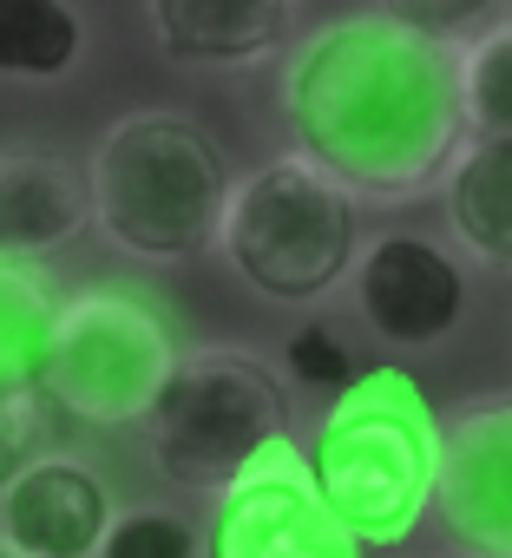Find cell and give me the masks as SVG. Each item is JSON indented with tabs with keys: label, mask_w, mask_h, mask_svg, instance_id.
Masks as SVG:
<instances>
[{
	"label": "cell",
	"mask_w": 512,
	"mask_h": 558,
	"mask_svg": "<svg viewBox=\"0 0 512 558\" xmlns=\"http://www.w3.org/2000/svg\"><path fill=\"white\" fill-rule=\"evenodd\" d=\"M112 519V486L66 453L34 460L0 493V545L14 558H99Z\"/></svg>",
	"instance_id": "30bf717a"
},
{
	"label": "cell",
	"mask_w": 512,
	"mask_h": 558,
	"mask_svg": "<svg viewBox=\"0 0 512 558\" xmlns=\"http://www.w3.org/2000/svg\"><path fill=\"white\" fill-rule=\"evenodd\" d=\"M99 558H204V538L184 512L171 506H138V512H119Z\"/></svg>",
	"instance_id": "ac0fdd59"
},
{
	"label": "cell",
	"mask_w": 512,
	"mask_h": 558,
	"mask_svg": "<svg viewBox=\"0 0 512 558\" xmlns=\"http://www.w3.org/2000/svg\"><path fill=\"white\" fill-rule=\"evenodd\" d=\"M283 362H290V381H303V388H316V395H336V401L368 375V368L355 362V349H349L329 323H303V329L290 336Z\"/></svg>",
	"instance_id": "d6986e66"
},
{
	"label": "cell",
	"mask_w": 512,
	"mask_h": 558,
	"mask_svg": "<svg viewBox=\"0 0 512 558\" xmlns=\"http://www.w3.org/2000/svg\"><path fill=\"white\" fill-rule=\"evenodd\" d=\"M93 223L86 165L66 151H0V256L40 263Z\"/></svg>",
	"instance_id": "8fae6325"
},
{
	"label": "cell",
	"mask_w": 512,
	"mask_h": 558,
	"mask_svg": "<svg viewBox=\"0 0 512 558\" xmlns=\"http://www.w3.org/2000/svg\"><path fill=\"white\" fill-rule=\"evenodd\" d=\"M217 243L256 296L309 310L342 276H355L362 223H355V197L322 165L283 151L230 191Z\"/></svg>",
	"instance_id": "277c9868"
},
{
	"label": "cell",
	"mask_w": 512,
	"mask_h": 558,
	"mask_svg": "<svg viewBox=\"0 0 512 558\" xmlns=\"http://www.w3.org/2000/svg\"><path fill=\"white\" fill-rule=\"evenodd\" d=\"M0 558H14V551H8V545H0Z\"/></svg>",
	"instance_id": "44dd1931"
},
{
	"label": "cell",
	"mask_w": 512,
	"mask_h": 558,
	"mask_svg": "<svg viewBox=\"0 0 512 558\" xmlns=\"http://www.w3.org/2000/svg\"><path fill=\"white\" fill-rule=\"evenodd\" d=\"M505 21H512V14H505Z\"/></svg>",
	"instance_id": "7402d4cb"
},
{
	"label": "cell",
	"mask_w": 512,
	"mask_h": 558,
	"mask_svg": "<svg viewBox=\"0 0 512 558\" xmlns=\"http://www.w3.org/2000/svg\"><path fill=\"white\" fill-rule=\"evenodd\" d=\"M499 8L505 0H375L381 21H394V27H407L434 47H453V53H466L479 34H492Z\"/></svg>",
	"instance_id": "e0dca14e"
},
{
	"label": "cell",
	"mask_w": 512,
	"mask_h": 558,
	"mask_svg": "<svg viewBox=\"0 0 512 558\" xmlns=\"http://www.w3.org/2000/svg\"><path fill=\"white\" fill-rule=\"evenodd\" d=\"M204 558H362V545L316 499L303 453L283 447L249 480L217 493L204 525Z\"/></svg>",
	"instance_id": "52a82bcc"
},
{
	"label": "cell",
	"mask_w": 512,
	"mask_h": 558,
	"mask_svg": "<svg viewBox=\"0 0 512 558\" xmlns=\"http://www.w3.org/2000/svg\"><path fill=\"white\" fill-rule=\"evenodd\" d=\"M178 362L184 349L158 303L132 290H86L53 316L40 395L86 427H145Z\"/></svg>",
	"instance_id": "8992f818"
},
{
	"label": "cell",
	"mask_w": 512,
	"mask_h": 558,
	"mask_svg": "<svg viewBox=\"0 0 512 558\" xmlns=\"http://www.w3.org/2000/svg\"><path fill=\"white\" fill-rule=\"evenodd\" d=\"M145 447L158 473L197 493H230L264 460L290 447V395L264 355L197 349L178 362L164 401L145 421Z\"/></svg>",
	"instance_id": "5b68a950"
},
{
	"label": "cell",
	"mask_w": 512,
	"mask_h": 558,
	"mask_svg": "<svg viewBox=\"0 0 512 558\" xmlns=\"http://www.w3.org/2000/svg\"><path fill=\"white\" fill-rule=\"evenodd\" d=\"M47 421H53L47 395H8L0 401V493H8L34 460H47Z\"/></svg>",
	"instance_id": "ffe728a7"
},
{
	"label": "cell",
	"mask_w": 512,
	"mask_h": 558,
	"mask_svg": "<svg viewBox=\"0 0 512 558\" xmlns=\"http://www.w3.org/2000/svg\"><path fill=\"white\" fill-rule=\"evenodd\" d=\"M53 290L34 263H8L0 256V401L8 395H40V362H47V336H53Z\"/></svg>",
	"instance_id": "5bb4252c"
},
{
	"label": "cell",
	"mask_w": 512,
	"mask_h": 558,
	"mask_svg": "<svg viewBox=\"0 0 512 558\" xmlns=\"http://www.w3.org/2000/svg\"><path fill=\"white\" fill-rule=\"evenodd\" d=\"M460 93L466 138H512V21H499L460 53Z\"/></svg>",
	"instance_id": "2e32d148"
},
{
	"label": "cell",
	"mask_w": 512,
	"mask_h": 558,
	"mask_svg": "<svg viewBox=\"0 0 512 558\" xmlns=\"http://www.w3.org/2000/svg\"><path fill=\"white\" fill-rule=\"evenodd\" d=\"M303 466L355 545H394L434 512L440 421L401 368H368L322 414Z\"/></svg>",
	"instance_id": "7a4b0ae2"
},
{
	"label": "cell",
	"mask_w": 512,
	"mask_h": 558,
	"mask_svg": "<svg viewBox=\"0 0 512 558\" xmlns=\"http://www.w3.org/2000/svg\"><path fill=\"white\" fill-rule=\"evenodd\" d=\"M434 519L466 558H512V395L440 421Z\"/></svg>",
	"instance_id": "ba28073f"
},
{
	"label": "cell",
	"mask_w": 512,
	"mask_h": 558,
	"mask_svg": "<svg viewBox=\"0 0 512 558\" xmlns=\"http://www.w3.org/2000/svg\"><path fill=\"white\" fill-rule=\"evenodd\" d=\"M296 0H151V34L191 66H249L290 47Z\"/></svg>",
	"instance_id": "7c38bea8"
},
{
	"label": "cell",
	"mask_w": 512,
	"mask_h": 558,
	"mask_svg": "<svg viewBox=\"0 0 512 558\" xmlns=\"http://www.w3.org/2000/svg\"><path fill=\"white\" fill-rule=\"evenodd\" d=\"M283 112L296 151L349 197H420L466 151L460 53L381 14H349L290 47Z\"/></svg>",
	"instance_id": "6da1fadb"
},
{
	"label": "cell",
	"mask_w": 512,
	"mask_h": 558,
	"mask_svg": "<svg viewBox=\"0 0 512 558\" xmlns=\"http://www.w3.org/2000/svg\"><path fill=\"white\" fill-rule=\"evenodd\" d=\"M355 310L394 349H434L466 316V269L453 250L414 230H388L355 263Z\"/></svg>",
	"instance_id": "9c48e42d"
},
{
	"label": "cell",
	"mask_w": 512,
	"mask_h": 558,
	"mask_svg": "<svg viewBox=\"0 0 512 558\" xmlns=\"http://www.w3.org/2000/svg\"><path fill=\"white\" fill-rule=\"evenodd\" d=\"M440 191L453 236L486 263H512V138H466Z\"/></svg>",
	"instance_id": "4fadbf2b"
},
{
	"label": "cell",
	"mask_w": 512,
	"mask_h": 558,
	"mask_svg": "<svg viewBox=\"0 0 512 558\" xmlns=\"http://www.w3.org/2000/svg\"><path fill=\"white\" fill-rule=\"evenodd\" d=\"M93 223L138 263H184L217 243L230 210L223 145L178 112H125L86 158Z\"/></svg>",
	"instance_id": "3957f363"
},
{
	"label": "cell",
	"mask_w": 512,
	"mask_h": 558,
	"mask_svg": "<svg viewBox=\"0 0 512 558\" xmlns=\"http://www.w3.org/2000/svg\"><path fill=\"white\" fill-rule=\"evenodd\" d=\"M80 47L86 27L73 0H0V80H60Z\"/></svg>",
	"instance_id": "9a60e30c"
}]
</instances>
